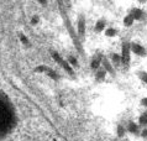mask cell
Instances as JSON below:
<instances>
[{"label": "cell", "instance_id": "7a4b0ae2", "mask_svg": "<svg viewBox=\"0 0 147 141\" xmlns=\"http://www.w3.org/2000/svg\"><path fill=\"white\" fill-rule=\"evenodd\" d=\"M121 60L125 64H129L130 62V45L129 43H124L122 45V56Z\"/></svg>", "mask_w": 147, "mask_h": 141}, {"label": "cell", "instance_id": "8992f818", "mask_svg": "<svg viewBox=\"0 0 147 141\" xmlns=\"http://www.w3.org/2000/svg\"><path fill=\"white\" fill-rule=\"evenodd\" d=\"M84 28H85L84 20H83V19H80V20H79V24H78V31H79V35H84Z\"/></svg>", "mask_w": 147, "mask_h": 141}, {"label": "cell", "instance_id": "d6986e66", "mask_svg": "<svg viewBox=\"0 0 147 141\" xmlns=\"http://www.w3.org/2000/svg\"><path fill=\"white\" fill-rule=\"evenodd\" d=\"M146 115H147V113H146Z\"/></svg>", "mask_w": 147, "mask_h": 141}, {"label": "cell", "instance_id": "7c38bea8", "mask_svg": "<svg viewBox=\"0 0 147 141\" xmlns=\"http://www.w3.org/2000/svg\"><path fill=\"white\" fill-rule=\"evenodd\" d=\"M140 124L141 125H146L147 124V115L146 114H144V115H141L140 117Z\"/></svg>", "mask_w": 147, "mask_h": 141}, {"label": "cell", "instance_id": "9a60e30c", "mask_svg": "<svg viewBox=\"0 0 147 141\" xmlns=\"http://www.w3.org/2000/svg\"><path fill=\"white\" fill-rule=\"evenodd\" d=\"M117 134H119V136H122V135H124V129H122V126H121V125L119 126V129H117Z\"/></svg>", "mask_w": 147, "mask_h": 141}, {"label": "cell", "instance_id": "30bf717a", "mask_svg": "<svg viewBox=\"0 0 147 141\" xmlns=\"http://www.w3.org/2000/svg\"><path fill=\"white\" fill-rule=\"evenodd\" d=\"M105 35H107L108 37H113V36H115V35H116V30H115V28L109 27L108 30H105Z\"/></svg>", "mask_w": 147, "mask_h": 141}, {"label": "cell", "instance_id": "ba28073f", "mask_svg": "<svg viewBox=\"0 0 147 141\" xmlns=\"http://www.w3.org/2000/svg\"><path fill=\"white\" fill-rule=\"evenodd\" d=\"M129 131L132 132V134H136V132L138 131V127H137L136 124H135V123H130L129 124Z\"/></svg>", "mask_w": 147, "mask_h": 141}, {"label": "cell", "instance_id": "3957f363", "mask_svg": "<svg viewBox=\"0 0 147 141\" xmlns=\"http://www.w3.org/2000/svg\"><path fill=\"white\" fill-rule=\"evenodd\" d=\"M130 49H131L134 53L138 55V56H145V55H146L145 47H142L141 45H138V43H132L131 46H130Z\"/></svg>", "mask_w": 147, "mask_h": 141}, {"label": "cell", "instance_id": "4fadbf2b", "mask_svg": "<svg viewBox=\"0 0 147 141\" xmlns=\"http://www.w3.org/2000/svg\"><path fill=\"white\" fill-rule=\"evenodd\" d=\"M138 76H140V78L142 81L147 83V73L146 72H140V73H138Z\"/></svg>", "mask_w": 147, "mask_h": 141}, {"label": "cell", "instance_id": "5b68a950", "mask_svg": "<svg viewBox=\"0 0 147 141\" xmlns=\"http://www.w3.org/2000/svg\"><path fill=\"white\" fill-rule=\"evenodd\" d=\"M103 64H104V67H105V72H108L110 73V74H114V69H113V67H111V64L109 63V61L107 60V58H103Z\"/></svg>", "mask_w": 147, "mask_h": 141}, {"label": "cell", "instance_id": "277c9868", "mask_svg": "<svg viewBox=\"0 0 147 141\" xmlns=\"http://www.w3.org/2000/svg\"><path fill=\"white\" fill-rule=\"evenodd\" d=\"M131 16H132L134 20H141L142 18H144V11L140 10V9H134Z\"/></svg>", "mask_w": 147, "mask_h": 141}, {"label": "cell", "instance_id": "5bb4252c", "mask_svg": "<svg viewBox=\"0 0 147 141\" xmlns=\"http://www.w3.org/2000/svg\"><path fill=\"white\" fill-rule=\"evenodd\" d=\"M113 62L114 63H119L120 62V56L119 55H114L113 56Z\"/></svg>", "mask_w": 147, "mask_h": 141}, {"label": "cell", "instance_id": "6da1fadb", "mask_svg": "<svg viewBox=\"0 0 147 141\" xmlns=\"http://www.w3.org/2000/svg\"><path fill=\"white\" fill-rule=\"evenodd\" d=\"M14 124V110L5 97L0 94V138L6 135Z\"/></svg>", "mask_w": 147, "mask_h": 141}, {"label": "cell", "instance_id": "8fae6325", "mask_svg": "<svg viewBox=\"0 0 147 141\" xmlns=\"http://www.w3.org/2000/svg\"><path fill=\"white\" fill-rule=\"evenodd\" d=\"M99 63H100V57H95L93 61H92V68L95 69L99 67Z\"/></svg>", "mask_w": 147, "mask_h": 141}, {"label": "cell", "instance_id": "9c48e42d", "mask_svg": "<svg viewBox=\"0 0 147 141\" xmlns=\"http://www.w3.org/2000/svg\"><path fill=\"white\" fill-rule=\"evenodd\" d=\"M134 22V19H132V16L131 15H127L126 18L124 19V24H125V26H131Z\"/></svg>", "mask_w": 147, "mask_h": 141}, {"label": "cell", "instance_id": "52a82bcc", "mask_svg": "<svg viewBox=\"0 0 147 141\" xmlns=\"http://www.w3.org/2000/svg\"><path fill=\"white\" fill-rule=\"evenodd\" d=\"M104 27H105V21L104 20H99V21L96 22V25H95V30L96 31H101Z\"/></svg>", "mask_w": 147, "mask_h": 141}, {"label": "cell", "instance_id": "ac0fdd59", "mask_svg": "<svg viewBox=\"0 0 147 141\" xmlns=\"http://www.w3.org/2000/svg\"><path fill=\"white\" fill-rule=\"evenodd\" d=\"M71 62H72V63H73V64H77V61H76L74 58H71Z\"/></svg>", "mask_w": 147, "mask_h": 141}, {"label": "cell", "instance_id": "e0dca14e", "mask_svg": "<svg viewBox=\"0 0 147 141\" xmlns=\"http://www.w3.org/2000/svg\"><path fill=\"white\" fill-rule=\"evenodd\" d=\"M142 136H144V138H147V129H145L144 131H142V134H141Z\"/></svg>", "mask_w": 147, "mask_h": 141}, {"label": "cell", "instance_id": "2e32d148", "mask_svg": "<svg viewBox=\"0 0 147 141\" xmlns=\"http://www.w3.org/2000/svg\"><path fill=\"white\" fill-rule=\"evenodd\" d=\"M142 105H145V106H147V98H145V99H142Z\"/></svg>", "mask_w": 147, "mask_h": 141}]
</instances>
